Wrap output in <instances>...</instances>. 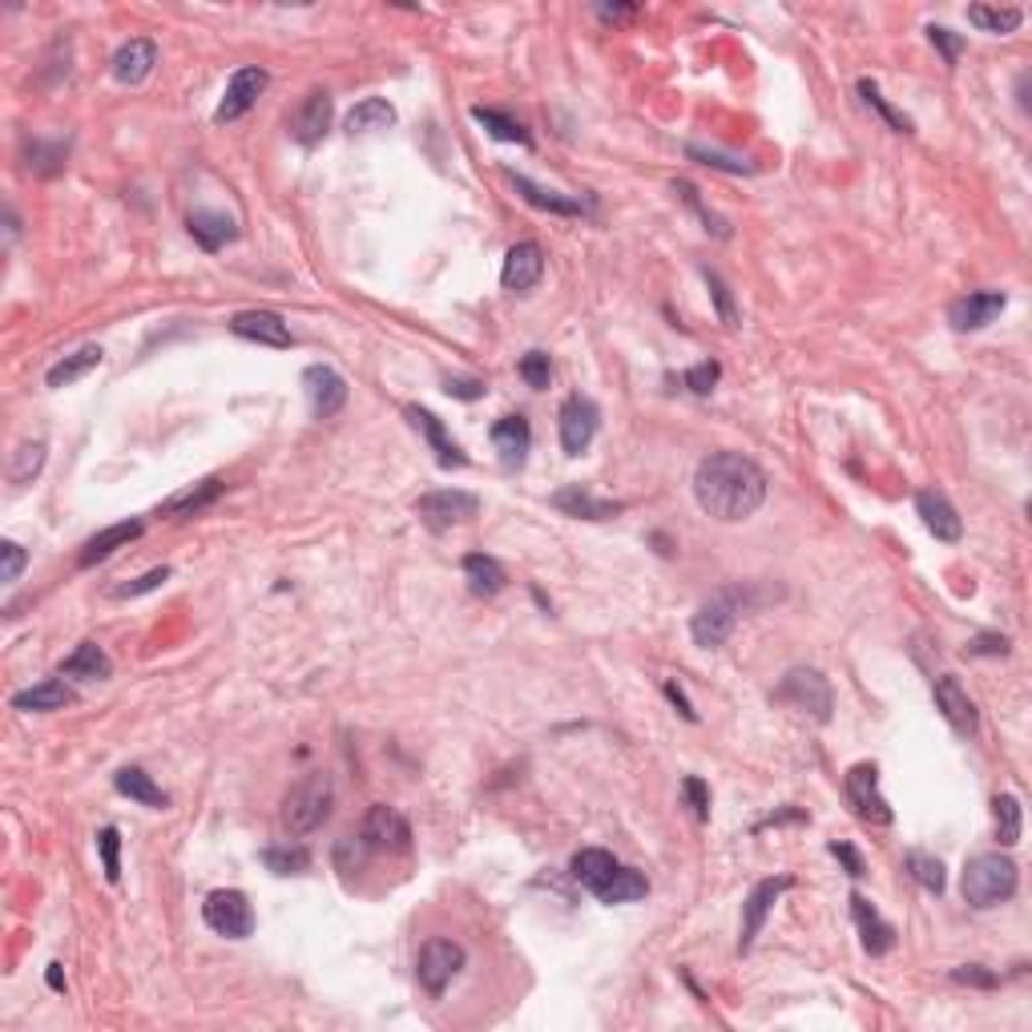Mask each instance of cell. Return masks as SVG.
Returning <instances> with one entry per match:
<instances>
[{"mask_svg": "<svg viewBox=\"0 0 1032 1032\" xmlns=\"http://www.w3.org/2000/svg\"><path fill=\"white\" fill-rule=\"evenodd\" d=\"M795 888V879L790 876H778V879H763V883H755L750 888V896H746V903H743V936H738V952H750L755 948V940H758V932H763V923H766V916H770V908L778 903V896L783 891H790Z\"/></svg>", "mask_w": 1032, "mask_h": 1032, "instance_id": "8fae6325", "label": "cell"}, {"mask_svg": "<svg viewBox=\"0 0 1032 1032\" xmlns=\"http://www.w3.org/2000/svg\"><path fill=\"white\" fill-rule=\"evenodd\" d=\"M597 12L605 17V21H617V17H633L637 9H633V4H613V9L610 4H597Z\"/></svg>", "mask_w": 1032, "mask_h": 1032, "instance_id": "be15d7a7", "label": "cell"}, {"mask_svg": "<svg viewBox=\"0 0 1032 1032\" xmlns=\"http://www.w3.org/2000/svg\"><path fill=\"white\" fill-rule=\"evenodd\" d=\"M489 436H492V448L500 452V464L509 468V472L512 468H521L529 448H533V428H529L524 416H500Z\"/></svg>", "mask_w": 1032, "mask_h": 1032, "instance_id": "7402d4cb", "label": "cell"}, {"mask_svg": "<svg viewBox=\"0 0 1032 1032\" xmlns=\"http://www.w3.org/2000/svg\"><path fill=\"white\" fill-rule=\"evenodd\" d=\"M556 428H561V448H565V456L589 452V445H593V436H597V428H601L597 403L585 400V396H569V400L561 403V411H556Z\"/></svg>", "mask_w": 1032, "mask_h": 1032, "instance_id": "9c48e42d", "label": "cell"}, {"mask_svg": "<svg viewBox=\"0 0 1032 1032\" xmlns=\"http://www.w3.org/2000/svg\"><path fill=\"white\" fill-rule=\"evenodd\" d=\"M347 134H376V130H388V125H396V110H391L384 98H364L356 105V110L347 113Z\"/></svg>", "mask_w": 1032, "mask_h": 1032, "instance_id": "e575fe53", "label": "cell"}, {"mask_svg": "<svg viewBox=\"0 0 1032 1032\" xmlns=\"http://www.w3.org/2000/svg\"><path fill=\"white\" fill-rule=\"evenodd\" d=\"M364 844L371 851H408L411 847V827L400 810L388 807V803H376V807L364 815Z\"/></svg>", "mask_w": 1032, "mask_h": 1032, "instance_id": "7c38bea8", "label": "cell"}, {"mask_svg": "<svg viewBox=\"0 0 1032 1032\" xmlns=\"http://www.w3.org/2000/svg\"><path fill=\"white\" fill-rule=\"evenodd\" d=\"M110 674H113V662L98 642H81L78 650L61 662V677H78V682H105Z\"/></svg>", "mask_w": 1032, "mask_h": 1032, "instance_id": "f546056e", "label": "cell"}, {"mask_svg": "<svg viewBox=\"0 0 1032 1032\" xmlns=\"http://www.w3.org/2000/svg\"><path fill=\"white\" fill-rule=\"evenodd\" d=\"M928 37H932V45L943 49V61H948V65H956V57H960V49H964V37H956L952 29H943V24H932V29H928Z\"/></svg>", "mask_w": 1032, "mask_h": 1032, "instance_id": "6f0895ef", "label": "cell"}, {"mask_svg": "<svg viewBox=\"0 0 1032 1032\" xmlns=\"http://www.w3.org/2000/svg\"><path fill=\"white\" fill-rule=\"evenodd\" d=\"M445 391L452 400H480L489 388H484L480 379H445Z\"/></svg>", "mask_w": 1032, "mask_h": 1032, "instance_id": "680465c9", "label": "cell"}, {"mask_svg": "<svg viewBox=\"0 0 1032 1032\" xmlns=\"http://www.w3.org/2000/svg\"><path fill=\"white\" fill-rule=\"evenodd\" d=\"M472 117H477V125H484L497 142H512V145H533V137H529V130H524L521 122H512L509 113L500 110H484V105H477L472 110Z\"/></svg>", "mask_w": 1032, "mask_h": 1032, "instance_id": "60d3db41", "label": "cell"}, {"mask_svg": "<svg viewBox=\"0 0 1032 1032\" xmlns=\"http://www.w3.org/2000/svg\"><path fill=\"white\" fill-rule=\"evenodd\" d=\"M916 512L923 517V524H928V533H932L936 541L956 544L964 537V521H960V512L952 509V500L943 497V492L923 489L920 497H916Z\"/></svg>", "mask_w": 1032, "mask_h": 1032, "instance_id": "44dd1931", "label": "cell"}, {"mask_svg": "<svg viewBox=\"0 0 1032 1032\" xmlns=\"http://www.w3.org/2000/svg\"><path fill=\"white\" fill-rule=\"evenodd\" d=\"M738 613H743V605H738V593H734V589H722V593H714V597L706 601L698 613H694V622H689L694 642H698L702 650H714V645H722L734 633V625H738Z\"/></svg>", "mask_w": 1032, "mask_h": 1032, "instance_id": "52a82bcc", "label": "cell"}, {"mask_svg": "<svg viewBox=\"0 0 1032 1032\" xmlns=\"http://www.w3.org/2000/svg\"><path fill=\"white\" fill-rule=\"evenodd\" d=\"M263 864L275 876H303L311 867V851L307 847H267L263 851Z\"/></svg>", "mask_w": 1032, "mask_h": 1032, "instance_id": "7bdbcfd3", "label": "cell"}, {"mask_svg": "<svg viewBox=\"0 0 1032 1032\" xmlns=\"http://www.w3.org/2000/svg\"><path fill=\"white\" fill-rule=\"evenodd\" d=\"M231 331L238 335V339H251V344H263V347H295V335H290V327L283 323V315H275V311H238L231 319Z\"/></svg>", "mask_w": 1032, "mask_h": 1032, "instance_id": "d6986e66", "label": "cell"}, {"mask_svg": "<svg viewBox=\"0 0 1032 1032\" xmlns=\"http://www.w3.org/2000/svg\"><path fill=\"white\" fill-rule=\"evenodd\" d=\"M617 859H613L610 851H601V847H585V851H578L573 855V864H569V871H573V879H578L581 888H589V891H597L605 879L617 871Z\"/></svg>", "mask_w": 1032, "mask_h": 1032, "instance_id": "836d02e7", "label": "cell"}, {"mask_svg": "<svg viewBox=\"0 0 1032 1032\" xmlns=\"http://www.w3.org/2000/svg\"><path fill=\"white\" fill-rule=\"evenodd\" d=\"M403 416H408L411 423H416V432L428 440V448L436 452V464L440 468H464L468 464V456L460 452V445H456L452 436H448V428L440 420H436L432 411L428 408H416V403H408L403 408Z\"/></svg>", "mask_w": 1032, "mask_h": 1032, "instance_id": "ffe728a7", "label": "cell"}, {"mask_svg": "<svg viewBox=\"0 0 1032 1032\" xmlns=\"http://www.w3.org/2000/svg\"><path fill=\"white\" fill-rule=\"evenodd\" d=\"M851 916H855V928H859V936H864V952L867 956H888L891 948H896V928H891V923L883 920L876 908H871V899L851 896Z\"/></svg>", "mask_w": 1032, "mask_h": 1032, "instance_id": "cb8c5ba5", "label": "cell"}, {"mask_svg": "<svg viewBox=\"0 0 1032 1032\" xmlns=\"http://www.w3.org/2000/svg\"><path fill=\"white\" fill-rule=\"evenodd\" d=\"M512 186H517V194H521L529 206H537V211H549V214H565V218H573V214H581V202L565 198V194H556V190H544L537 186V182H529L524 174H512Z\"/></svg>", "mask_w": 1032, "mask_h": 1032, "instance_id": "8d00e7d4", "label": "cell"}, {"mask_svg": "<svg viewBox=\"0 0 1032 1032\" xmlns=\"http://www.w3.org/2000/svg\"><path fill=\"white\" fill-rule=\"evenodd\" d=\"M992 819H997V844L1000 847H1016L1021 844V799L1016 795H997L992 799Z\"/></svg>", "mask_w": 1032, "mask_h": 1032, "instance_id": "ab89813d", "label": "cell"}, {"mask_svg": "<svg viewBox=\"0 0 1032 1032\" xmlns=\"http://www.w3.org/2000/svg\"><path fill=\"white\" fill-rule=\"evenodd\" d=\"M932 698H936V711L948 718V726H952L956 734H964V738H972V734L980 730V714H977V702L968 698V689L956 682L952 674H940L932 682Z\"/></svg>", "mask_w": 1032, "mask_h": 1032, "instance_id": "4fadbf2b", "label": "cell"}, {"mask_svg": "<svg viewBox=\"0 0 1032 1032\" xmlns=\"http://www.w3.org/2000/svg\"><path fill=\"white\" fill-rule=\"evenodd\" d=\"M682 795H686V803L694 807L698 822L711 819V787H706V783H702L698 775H686V778H682Z\"/></svg>", "mask_w": 1032, "mask_h": 1032, "instance_id": "db71d44e", "label": "cell"}, {"mask_svg": "<svg viewBox=\"0 0 1032 1032\" xmlns=\"http://www.w3.org/2000/svg\"><path fill=\"white\" fill-rule=\"evenodd\" d=\"M686 154L694 157V162H702V166L726 170V174H755V166H750L746 157L722 154V150H706V145H686Z\"/></svg>", "mask_w": 1032, "mask_h": 1032, "instance_id": "bcb514c9", "label": "cell"}, {"mask_svg": "<svg viewBox=\"0 0 1032 1032\" xmlns=\"http://www.w3.org/2000/svg\"><path fill=\"white\" fill-rule=\"evenodd\" d=\"M968 654H1009V637H997V633H980L977 642L968 645Z\"/></svg>", "mask_w": 1032, "mask_h": 1032, "instance_id": "94428289", "label": "cell"}, {"mask_svg": "<svg viewBox=\"0 0 1032 1032\" xmlns=\"http://www.w3.org/2000/svg\"><path fill=\"white\" fill-rule=\"evenodd\" d=\"M541 275H544L541 243H517L509 255H504V267H500V283H504V290H517V295L533 290L537 283H541Z\"/></svg>", "mask_w": 1032, "mask_h": 1032, "instance_id": "ac0fdd59", "label": "cell"}, {"mask_svg": "<svg viewBox=\"0 0 1032 1032\" xmlns=\"http://www.w3.org/2000/svg\"><path fill=\"white\" fill-rule=\"evenodd\" d=\"M464 581H468V589H472L477 597H497L500 589L509 585V573H504V565H500L497 556L468 553L464 556Z\"/></svg>", "mask_w": 1032, "mask_h": 1032, "instance_id": "4dcf8cb0", "label": "cell"}, {"mask_svg": "<svg viewBox=\"0 0 1032 1032\" xmlns=\"http://www.w3.org/2000/svg\"><path fill=\"white\" fill-rule=\"evenodd\" d=\"M113 787H117V795L142 803V807H150V810H166L170 807V795L157 787L154 778L145 775L142 766H122V770L113 775Z\"/></svg>", "mask_w": 1032, "mask_h": 1032, "instance_id": "f1b7e54d", "label": "cell"}, {"mask_svg": "<svg viewBox=\"0 0 1032 1032\" xmlns=\"http://www.w3.org/2000/svg\"><path fill=\"white\" fill-rule=\"evenodd\" d=\"M674 190H677V194H682V198L689 202V206H694V211L702 214V223H706V231H714V234H718V238H726V234H730V231H726V223H722V218H714V214L706 211V206H702V202H698V190L689 186V182H674Z\"/></svg>", "mask_w": 1032, "mask_h": 1032, "instance_id": "11a10c76", "label": "cell"}, {"mask_svg": "<svg viewBox=\"0 0 1032 1032\" xmlns=\"http://www.w3.org/2000/svg\"><path fill=\"white\" fill-rule=\"evenodd\" d=\"M517 371H521V379L529 388L541 391V388H549V379H553V359L544 356V351H529V356H521Z\"/></svg>", "mask_w": 1032, "mask_h": 1032, "instance_id": "7dc6e473", "label": "cell"}, {"mask_svg": "<svg viewBox=\"0 0 1032 1032\" xmlns=\"http://www.w3.org/2000/svg\"><path fill=\"white\" fill-rule=\"evenodd\" d=\"M331 93L327 90H311L307 98L299 101V110L290 113V137L299 145H319L331 130Z\"/></svg>", "mask_w": 1032, "mask_h": 1032, "instance_id": "2e32d148", "label": "cell"}, {"mask_svg": "<svg viewBox=\"0 0 1032 1032\" xmlns=\"http://www.w3.org/2000/svg\"><path fill=\"white\" fill-rule=\"evenodd\" d=\"M968 21L977 24L980 33L1009 37V33H1016V29H1021L1024 12H1021V9H1012V4H1004V9H988V4H972V9H968Z\"/></svg>", "mask_w": 1032, "mask_h": 1032, "instance_id": "74e56055", "label": "cell"}, {"mask_svg": "<svg viewBox=\"0 0 1032 1032\" xmlns=\"http://www.w3.org/2000/svg\"><path fill=\"white\" fill-rule=\"evenodd\" d=\"M202 920H206L211 932L226 936V940H246V936L255 932V908H251V899L243 891L234 888L211 891L206 903H202Z\"/></svg>", "mask_w": 1032, "mask_h": 1032, "instance_id": "8992f818", "label": "cell"}, {"mask_svg": "<svg viewBox=\"0 0 1032 1032\" xmlns=\"http://www.w3.org/2000/svg\"><path fill=\"white\" fill-rule=\"evenodd\" d=\"M101 359H105V351H101L98 344L78 347L73 356L57 359V364L49 367V371H45V384H49V388H69V384H78V379L90 376L93 367H101Z\"/></svg>", "mask_w": 1032, "mask_h": 1032, "instance_id": "1f68e13d", "label": "cell"}, {"mask_svg": "<svg viewBox=\"0 0 1032 1032\" xmlns=\"http://www.w3.org/2000/svg\"><path fill=\"white\" fill-rule=\"evenodd\" d=\"M702 275H706V283H711V295H714V307H718V319L726 323V327H738V311H734L730 287L722 283L718 270H702Z\"/></svg>", "mask_w": 1032, "mask_h": 1032, "instance_id": "f907efd6", "label": "cell"}, {"mask_svg": "<svg viewBox=\"0 0 1032 1032\" xmlns=\"http://www.w3.org/2000/svg\"><path fill=\"white\" fill-rule=\"evenodd\" d=\"M267 85H270L267 69H258V65L234 69V78H231V85H226L223 105H218V113H214V122H238V117H243V113L263 98Z\"/></svg>", "mask_w": 1032, "mask_h": 1032, "instance_id": "9a60e30c", "label": "cell"}, {"mask_svg": "<svg viewBox=\"0 0 1032 1032\" xmlns=\"http://www.w3.org/2000/svg\"><path fill=\"white\" fill-rule=\"evenodd\" d=\"M154 65H157V45L150 37H134V41H125V45L113 53V81H122V85H142V81L154 73Z\"/></svg>", "mask_w": 1032, "mask_h": 1032, "instance_id": "603a6c76", "label": "cell"}, {"mask_svg": "<svg viewBox=\"0 0 1032 1032\" xmlns=\"http://www.w3.org/2000/svg\"><path fill=\"white\" fill-rule=\"evenodd\" d=\"M1004 307H1009V299L1000 290H972V295H964V299H956L948 307V323H952L956 331H984Z\"/></svg>", "mask_w": 1032, "mask_h": 1032, "instance_id": "e0dca14e", "label": "cell"}, {"mask_svg": "<svg viewBox=\"0 0 1032 1032\" xmlns=\"http://www.w3.org/2000/svg\"><path fill=\"white\" fill-rule=\"evenodd\" d=\"M416 512H420V521L428 524V529L440 533V529H452V524L472 521V517L480 512V500L472 497V492L445 489V492H428V497H420Z\"/></svg>", "mask_w": 1032, "mask_h": 1032, "instance_id": "30bf717a", "label": "cell"}, {"mask_svg": "<svg viewBox=\"0 0 1032 1032\" xmlns=\"http://www.w3.org/2000/svg\"><path fill=\"white\" fill-rule=\"evenodd\" d=\"M186 226H190V234H194V243H198L202 251H211V255L238 238V223L223 211H194Z\"/></svg>", "mask_w": 1032, "mask_h": 1032, "instance_id": "83f0119b", "label": "cell"}, {"mask_svg": "<svg viewBox=\"0 0 1032 1032\" xmlns=\"http://www.w3.org/2000/svg\"><path fill=\"white\" fill-rule=\"evenodd\" d=\"M24 565H29V553H24L21 544L17 541L0 544V581H4V585H12V581L21 578Z\"/></svg>", "mask_w": 1032, "mask_h": 1032, "instance_id": "816d5d0a", "label": "cell"}, {"mask_svg": "<svg viewBox=\"0 0 1032 1032\" xmlns=\"http://www.w3.org/2000/svg\"><path fill=\"white\" fill-rule=\"evenodd\" d=\"M662 689H666V698L674 702V706H677V714H682V718H686V722H698V711L689 706V698H686V694H682V686H677V682H666V686H662Z\"/></svg>", "mask_w": 1032, "mask_h": 1032, "instance_id": "6125c7cd", "label": "cell"}, {"mask_svg": "<svg viewBox=\"0 0 1032 1032\" xmlns=\"http://www.w3.org/2000/svg\"><path fill=\"white\" fill-rule=\"evenodd\" d=\"M718 376H722V367L714 364V359H706V364L689 367L686 376H682V384H686V388L694 391V396H711L714 384H718Z\"/></svg>", "mask_w": 1032, "mask_h": 1032, "instance_id": "f5cc1de1", "label": "cell"}, {"mask_svg": "<svg viewBox=\"0 0 1032 1032\" xmlns=\"http://www.w3.org/2000/svg\"><path fill=\"white\" fill-rule=\"evenodd\" d=\"M859 98H864L867 105H871V110H876L879 117H883V122H888L891 130H896V134H911V122H908V117H903V113H899V110H891V105H888V98L879 93V85H876V81H867V78L859 81Z\"/></svg>", "mask_w": 1032, "mask_h": 1032, "instance_id": "ee69618b", "label": "cell"}, {"mask_svg": "<svg viewBox=\"0 0 1032 1032\" xmlns=\"http://www.w3.org/2000/svg\"><path fill=\"white\" fill-rule=\"evenodd\" d=\"M553 509L565 512V517H578V521H610V517L622 512V504H617V500L593 497V492L581 489V484H565L561 492H553Z\"/></svg>", "mask_w": 1032, "mask_h": 1032, "instance_id": "d4e9b609", "label": "cell"}, {"mask_svg": "<svg viewBox=\"0 0 1032 1032\" xmlns=\"http://www.w3.org/2000/svg\"><path fill=\"white\" fill-rule=\"evenodd\" d=\"M645 891H650V879L642 876V871H633V867H617L605 883H601L593 896L601 899V903H633V899H642Z\"/></svg>", "mask_w": 1032, "mask_h": 1032, "instance_id": "d590c367", "label": "cell"}, {"mask_svg": "<svg viewBox=\"0 0 1032 1032\" xmlns=\"http://www.w3.org/2000/svg\"><path fill=\"white\" fill-rule=\"evenodd\" d=\"M303 391H307L311 411L319 416V420L339 416L344 403H347V379L327 364H311L307 371H303Z\"/></svg>", "mask_w": 1032, "mask_h": 1032, "instance_id": "5bb4252c", "label": "cell"}, {"mask_svg": "<svg viewBox=\"0 0 1032 1032\" xmlns=\"http://www.w3.org/2000/svg\"><path fill=\"white\" fill-rule=\"evenodd\" d=\"M831 855H835V859H839V864L847 867V876H851V879H859V876H864V855L855 851L851 844H831Z\"/></svg>", "mask_w": 1032, "mask_h": 1032, "instance_id": "91938a15", "label": "cell"}, {"mask_svg": "<svg viewBox=\"0 0 1032 1032\" xmlns=\"http://www.w3.org/2000/svg\"><path fill=\"white\" fill-rule=\"evenodd\" d=\"M778 702H787V706H795V711L810 714L815 722H831V682L819 674V670H807V666H795L783 674V682H778L775 689Z\"/></svg>", "mask_w": 1032, "mask_h": 1032, "instance_id": "277c9868", "label": "cell"}, {"mask_svg": "<svg viewBox=\"0 0 1032 1032\" xmlns=\"http://www.w3.org/2000/svg\"><path fill=\"white\" fill-rule=\"evenodd\" d=\"M226 492V484H223V477H206V480H198L194 489H186V492H178V497H170L166 504H162V517H194V512H202V509H211L214 500L223 497Z\"/></svg>", "mask_w": 1032, "mask_h": 1032, "instance_id": "d6a6232c", "label": "cell"}, {"mask_svg": "<svg viewBox=\"0 0 1032 1032\" xmlns=\"http://www.w3.org/2000/svg\"><path fill=\"white\" fill-rule=\"evenodd\" d=\"M45 452L49 448L41 445V440H29V445H21L17 452H12V464H9V480L12 484H29V480L45 468Z\"/></svg>", "mask_w": 1032, "mask_h": 1032, "instance_id": "b9f144b4", "label": "cell"}, {"mask_svg": "<svg viewBox=\"0 0 1032 1032\" xmlns=\"http://www.w3.org/2000/svg\"><path fill=\"white\" fill-rule=\"evenodd\" d=\"M166 581H170V569H166V565H162V569H150V573H142V578L125 581V585L113 589V597H117V601H125V597H145V593H154V589H162Z\"/></svg>", "mask_w": 1032, "mask_h": 1032, "instance_id": "681fc988", "label": "cell"}, {"mask_svg": "<svg viewBox=\"0 0 1032 1032\" xmlns=\"http://www.w3.org/2000/svg\"><path fill=\"white\" fill-rule=\"evenodd\" d=\"M69 702H73V689H69L61 677H45V682H37V686H29V689H17V694H12V711L53 714V711H65Z\"/></svg>", "mask_w": 1032, "mask_h": 1032, "instance_id": "484cf974", "label": "cell"}, {"mask_svg": "<svg viewBox=\"0 0 1032 1032\" xmlns=\"http://www.w3.org/2000/svg\"><path fill=\"white\" fill-rule=\"evenodd\" d=\"M844 790H847V803H851V810H855V819L871 822V827H891L896 810H891V803L883 799V790H879V766L876 763H855L844 778Z\"/></svg>", "mask_w": 1032, "mask_h": 1032, "instance_id": "5b68a950", "label": "cell"}, {"mask_svg": "<svg viewBox=\"0 0 1032 1032\" xmlns=\"http://www.w3.org/2000/svg\"><path fill=\"white\" fill-rule=\"evenodd\" d=\"M464 968V948L456 940H428L420 948V960H416V980L423 984V992L440 997Z\"/></svg>", "mask_w": 1032, "mask_h": 1032, "instance_id": "ba28073f", "label": "cell"}, {"mask_svg": "<svg viewBox=\"0 0 1032 1032\" xmlns=\"http://www.w3.org/2000/svg\"><path fill=\"white\" fill-rule=\"evenodd\" d=\"M952 980H956V984H968V988H997L1000 984L997 972H988V968H980V964L952 968Z\"/></svg>", "mask_w": 1032, "mask_h": 1032, "instance_id": "9f6ffc18", "label": "cell"}, {"mask_svg": "<svg viewBox=\"0 0 1032 1032\" xmlns=\"http://www.w3.org/2000/svg\"><path fill=\"white\" fill-rule=\"evenodd\" d=\"M903 871H908V876L916 879L923 891H932V896H943V888H948L943 864L936 859V855H928V851H908V855H903Z\"/></svg>", "mask_w": 1032, "mask_h": 1032, "instance_id": "f35d334b", "label": "cell"}, {"mask_svg": "<svg viewBox=\"0 0 1032 1032\" xmlns=\"http://www.w3.org/2000/svg\"><path fill=\"white\" fill-rule=\"evenodd\" d=\"M331 803H335L331 775L307 770V775L287 790V799H283V827H287L290 835L319 831L323 822H327V815H331Z\"/></svg>", "mask_w": 1032, "mask_h": 1032, "instance_id": "3957f363", "label": "cell"}, {"mask_svg": "<svg viewBox=\"0 0 1032 1032\" xmlns=\"http://www.w3.org/2000/svg\"><path fill=\"white\" fill-rule=\"evenodd\" d=\"M1016 883H1021V876H1016V864H1012L1009 855L988 851V855H977V859H968L960 891H964V903H972L977 911H988V908L1009 903V899L1016 896Z\"/></svg>", "mask_w": 1032, "mask_h": 1032, "instance_id": "7a4b0ae2", "label": "cell"}, {"mask_svg": "<svg viewBox=\"0 0 1032 1032\" xmlns=\"http://www.w3.org/2000/svg\"><path fill=\"white\" fill-rule=\"evenodd\" d=\"M65 154H69L65 142H53V145H49V142H33V150H29V157H33V162H29V166H33L37 174H45V178H49V174H57V170L65 166Z\"/></svg>", "mask_w": 1032, "mask_h": 1032, "instance_id": "c3c4849f", "label": "cell"}, {"mask_svg": "<svg viewBox=\"0 0 1032 1032\" xmlns=\"http://www.w3.org/2000/svg\"><path fill=\"white\" fill-rule=\"evenodd\" d=\"M45 980H49V988H53V992H65V972H61V964H49Z\"/></svg>", "mask_w": 1032, "mask_h": 1032, "instance_id": "e7e4bbea", "label": "cell"}, {"mask_svg": "<svg viewBox=\"0 0 1032 1032\" xmlns=\"http://www.w3.org/2000/svg\"><path fill=\"white\" fill-rule=\"evenodd\" d=\"M98 855L101 867H105V879L117 883L122 879V831L117 827H101L98 831Z\"/></svg>", "mask_w": 1032, "mask_h": 1032, "instance_id": "f6af8a7d", "label": "cell"}, {"mask_svg": "<svg viewBox=\"0 0 1032 1032\" xmlns=\"http://www.w3.org/2000/svg\"><path fill=\"white\" fill-rule=\"evenodd\" d=\"M694 497L714 521H746L763 509L766 472L743 452H711L694 472Z\"/></svg>", "mask_w": 1032, "mask_h": 1032, "instance_id": "6da1fadb", "label": "cell"}, {"mask_svg": "<svg viewBox=\"0 0 1032 1032\" xmlns=\"http://www.w3.org/2000/svg\"><path fill=\"white\" fill-rule=\"evenodd\" d=\"M145 533V524L142 521H122V524H110V529H101L98 537H90L85 541V549L78 553V565L81 569H90V565H98V561H105V556H113L122 544H130V541H137V537Z\"/></svg>", "mask_w": 1032, "mask_h": 1032, "instance_id": "4316f807", "label": "cell"}]
</instances>
